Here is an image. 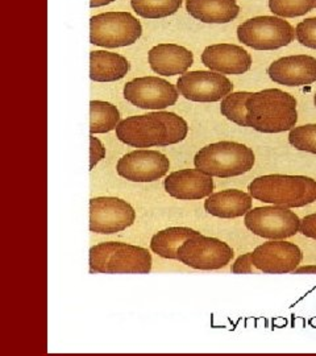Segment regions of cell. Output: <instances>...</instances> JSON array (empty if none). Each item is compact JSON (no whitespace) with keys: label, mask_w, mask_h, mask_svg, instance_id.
Returning <instances> with one entry per match:
<instances>
[{"label":"cell","mask_w":316,"mask_h":356,"mask_svg":"<svg viewBox=\"0 0 316 356\" xmlns=\"http://www.w3.org/2000/svg\"><path fill=\"white\" fill-rule=\"evenodd\" d=\"M201 58L206 67L220 74L240 76L252 66L251 54L233 44L210 45L203 51Z\"/></svg>","instance_id":"obj_17"},{"label":"cell","mask_w":316,"mask_h":356,"mask_svg":"<svg viewBox=\"0 0 316 356\" xmlns=\"http://www.w3.org/2000/svg\"><path fill=\"white\" fill-rule=\"evenodd\" d=\"M136 211L124 200L116 197H97L90 201V231L111 235L131 227Z\"/></svg>","instance_id":"obj_10"},{"label":"cell","mask_w":316,"mask_h":356,"mask_svg":"<svg viewBox=\"0 0 316 356\" xmlns=\"http://www.w3.org/2000/svg\"><path fill=\"white\" fill-rule=\"evenodd\" d=\"M253 264L260 272L282 275L299 267L303 254L298 245L283 241H272L258 245L252 252Z\"/></svg>","instance_id":"obj_14"},{"label":"cell","mask_w":316,"mask_h":356,"mask_svg":"<svg viewBox=\"0 0 316 356\" xmlns=\"http://www.w3.org/2000/svg\"><path fill=\"white\" fill-rule=\"evenodd\" d=\"M233 254L227 243L199 234L179 247L178 261L194 269L214 270L228 266Z\"/></svg>","instance_id":"obj_9"},{"label":"cell","mask_w":316,"mask_h":356,"mask_svg":"<svg viewBox=\"0 0 316 356\" xmlns=\"http://www.w3.org/2000/svg\"><path fill=\"white\" fill-rule=\"evenodd\" d=\"M141 35V23L132 13H99L90 20V42L101 48L129 47Z\"/></svg>","instance_id":"obj_6"},{"label":"cell","mask_w":316,"mask_h":356,"mask_svg":"<svg viewBox=\"0 0 316 356\" xmlns=\"http://www.w3.org/2000/svg\"><path fill=\"white\" fill-rule=\"evenodd\" d=\"M316 7V0H269L270 11L281 17L303 16Z\"/></svg>","instance_id":"obj_26"},{"label":"cell","mask_w":316,"mask_h":356,"mask_svg":"<svg viewBox=\"0 0 316 356\" xmlns=\"http://www.w3.org/2000/svg\"><path fill=\"white\" fill-rule=\"evenodd\" d=\"M249 194L265 204L288 209L303 207L316 201V181L306 176L267 175L253 179Z\"/></svg>","instance_id":"obj_3"},{"label":"cell","mask_w":316,"mask_h":356,"mask_svg":"<svg viewBox=\"0 0 316 356\" xmlns=\"http://www.w3.org/2000/svg\"><path fill=\"white\" fill-rule=\"evenodd\" d=\"M267 74L279 85L307 86L316 81V58L306 54L282 57L267 67Z\"/></svg>","instance_id":"obj_16"},{"label":"cell","mask_w":316,"mask_h":356,"mask_svg":"<svg viewBox=\"0 0 316 356\" xmlns=\"http://www.w3.org/2000/svg\"><path fill=\"white\" fill-rule=\"evenodd\" d=\"M245 227L260 238L283 241L299 232L301 219L294 211L282 206L254 207L245 214Z\"/></svg>","instance_id":"obj_8"},{"label":"cell","mask_w":316,"mask_h":356,"mask_svg":"<svg viewBox=\"0 0 316 356\" xmlns=\"http://www.w3.org/2000/svg\"><path fill=\"white\" fill-rule=\"evenodd\" d=\"M256 156L249 147L236 141H219L203 147L194 165L211 177H238L251 172Z\"/></svg>","instance_id":"obj_4"},{"label":"cell","mask_w":316,"mask_h":356,"mask_svg":"<svg viewBox=\"0 0 316 356\" xmlns=\"http://www.w3.org/2000/svg\"><path fill=\"white\" fill-rule=\"evenodd\" d=\"M252 195L238 189H228L211 194L204 201V210L211 216L232 219L245 216L252 210Z\"/></svg>","instance_id":"obj_19"},{"label":"cell","mask_w":316,"mask_h":356,"mask_svg":"<svg viewBox=\"0 0 316 356\" xmlns=\"http://www.w3.org/2000/svg\"><path fill=\"white\" fill-rule=\"evenodd\" d=\"M248 127L263 134L290 131L298 122L297 99L279 89L251 92L247 101Z\"/></svg>","instance_id":"obj_2"},{"label":"cell","mask_w":316,"mask_h":356,"mask_svg":"<svg viewBox=\"0 0 316 356\" xmlns=\"http://www.w3.org/2000/svg\"><path fill=\"white\" fill-rule=\"evenodd\" d=\"M314 102H315V106H316V92H315V98H314Z\"/></svg>","instance_id":"obj_34"},{"label":"cell","mask_w":316,"mask_h":356,"mask_svg":"<svg viewBox=\"0 0 316 356\" xmlns=\"http://www.w3.org/2000/svg\"><path fill=\"white\" fill-rule=\"evenodd\" d=\"M186 10L206 24H227L240 13L236 0H186Z\"/></svg>","instance_id":"obj_20"},{"label":"cell","mask_w":316,"mask_h":356,"mask_svg":"<svg viewBox=\"0 0 316 356\" xmlns=\"http://www.w3.org/2000/svg\"><path fill=\"white\" fill-rule=\"evenodd\" d=\"M124 56L107 51L90 53V78L94 82H115L123 79L129 72Z\"/></svg>","instance_id":"obj_21"},{"label":"cell","mask_w":316,"mask_h":356,"mask_svg":"<svg viewBox=\"0 0 316 356\" xmlns=\"http://www.w3.org/2000/svg\"><path fill=\"white\" fill-rule=\"evenodd\" d=\"M120 123V113L113 103L103 101L90 102V132L107 134L114 131Z\"/></svg>","instance_id":"obj_23"},{"label":"cell","mask_w":316,"mask_h":356,"mask_svg":"<svg viewBox=\"0 0 316 356\" xmlns=\"http://www.w3.org/2000/svg\"><path fill=\"white\" fill-rule=\"evenodd\" d=\"M148 61L154 73L165 76L185 74L194 64L192 51L177 44H158L148 53Z\"/></svg>","instance_id":"obj_18"},{"label":"cell","mask_w":316,"mask_h":356,"mask_svg":"<svg viewBox=\"0 0 316 356\" xmlns=\"http://www.w3.org/2000/svg\"><path fill=\"white\" fill-rule=\"evenodd\" d=\"M90 268L92 273H141L152 270V254L139 245L104 242L91 247Z\"/></svg>","instance_id":"obj_5"},{"label":"cell","mask_w":316,"mask_h":356,"mask_svg":"<svg viewBox=\"0 0 316 356\" xmlns=\"http://www.w3.org/2000/svg\"><path fill=\"white\" fill-rule=\"evenodd\" d=\"M115 0H90V7L91 8H98V7H103L107 4L114 3Z\"/></svg>","instance_id":"obj_33"},{"label":"cell","mask_w":316,"mask_h":356,"mask_svg":"<svg viewBox=\"0 0 316 356\" xmlns=\"http://www.w3.org/2000/svg\"><path fill=\"white\" fill-rule=\"evenodd\" d=\"M103 159H106V147L103 145L98 138H95L94 135L90 136V169L92 170L95 165L101 161Z\"/></svg>","instance_id":"obj_29"},{"label":"cell","mask_w":316,"mask_h":356,"mask_svg":"<svg viewBox=\"0 0 316 356\" xmlns=\"http://www.w3.org/2000/svg\"><path fill=\"white\" fill-rule=\"evenodd\" d=\"M170 169V161L164 153L139 149L124 154L116 165L120 177L132 182H154L165 177Z\"/></svg>","instance_id":"obj_13"},{"label":"cell","mask_w":316,"mask_h":356,"mask_svg":"<svg viewBox=\"0 0 316 356\" xmlns=\"http://www.w3.org/2000/svg\"><path fill=\"white\" fill-rule=\"evenodd\" d=\"M197 229L190 227H169L157 232L151 241V250L160 257L178 260L179 247L190 238L199 235Z\"/></svg>","instance_id":"obj_22"},{"label":"cell","mask_w":316,"mask_h":356,"mask_svg":"<svg viewBox=\"0 0 316 356\" xmlns=\"http://www.w3.org/2000/svg\"><path fill=\"white\" fill-rule=\"evenodd\" d=\"M238 38L256 51H276L288 47L295 38L294 28L276 16H257L238 28Z\"/></svg>","instance_id":"obj_7"},{"label":"cell","mask_w":316,"mask_h":356,"mask_svg":"<svg viewBox=\"0 0 316 356\" xmlns=\"http://www.w3.org/2000/svg\"><path fill=\"white\" fill-rule=\"evenodd\" d=\"M294 275H308V273H316V266H304V267H298L294 272Z\"/></svg>","instance_id":"obj_32"},{"label":"cell","mask_w":316,"mask_h":356,"mask_svg":"<svg viewBox=\"0 0 316 356\" xmlns=\"http://www.w3.org/2000/svg\"><path fill=\"white\" fill-rule=\"evenodd\" d=\"M295 36L304 47L316 49V17L301 22L295 29Z\"/></svg>","instance_id":"obj_28"},{"label":"cell","mask_w":316,"mask_h":356,"mask_svg":"<svg viewBox=\"0 0 316 356\" xmlns=\"http://www.w3.org/2000/svg\"><path fill=\"white\" fill-rule=\"evenodd\" d=\"M166 193L179 201L203 200L213 194L214 179L199 169H183L170 173L164 182Z\"/></svg>","instance_id":"obj_15"},{"label":"cell","mask_w":316,"mask_h":356,"mask_svg":"<svg viewBox=\"0 0 316 356\" xmlns=\"http://www.w3.org/2000/svg\"><path fill=\"white\" fill-rule=\"evenodd\" d=\"M183 0H131L133 11L144 19H164L179 11Z\"/></svg>","instance_id":"obj_24"},{"label":"cell","mask_w":316,"mask_h":356,"mask_svg":"<svg viewBox=\"0 0 316 356\" xmlns=\"http://www.w3.org/2000/svg\"><path fill=\"white\" fill-rule=\"evenodd\" d=\"M179 91L174 85L158 76H141L126 82L124 98L142 110H165L174 106Z\"/></svg>","instance_id":"obj_11"},{"label":"cell","mask_w":316,"mask_h":356,"mask_svg":"<svg viewBox=\"0 0 316 356\" xmlns=\"http://www.w3.org/2000/svg\"><path fill=\"white\" fill-rule=\"evenodd\" d=\"M289 143L298 151L316 154V124L292 128L289 134Z\"/></svg>","instance_id":"obj_27"},{"label":"cell","mask_w":316,"mask_h":356,"mask_svg":"<svg viewBox=\"0 0 316 356\" xmlns=\"http://www.w3.org/2000/svg\"><path fill=\"white\" fill-rule=\"evenodd\" d=\"M177 89L191 102H219L232 92L233 83L220 73L195 70L178 78Z\"/></svg>","instance_id":"obj_12"},{"label":"cell","mask_w":316,"mask_h":356,"mask_svg":"<svg viewBox=\"0 0 316 356\" xmlns=\"http://www.w3.org/2000/svg\"><path fill=\"white\" fill-rule=\"evenodd\" d=\"M188 134V122L169 111L129 116L116 127V138L133 148L173 145L185 140Z\"/></svg>","instance_id":"obj_1"},{"label":"cell","mask_w":316,"mask_h":356,"mask_svg":"<svg viewBox=\"0 0 316 356\" xmlns=\"http://www.w3.org/2000/svg\"><path fill=\"white\" fill-rule=\"evenodd\" d=\"M299 232L304 236L316 241V214H310L301 219Z\"/></svg>","instance_id":"obj_31"},{"label":"cell","mask_w":316,"mask_h":356,"mask_svg":"<svg viewBox=\"0 0 316 356\" xmlns=\"http://www.w3.org/2000/svg\"><path fill=\"white\" fill-rule=\"evenodd\" d=\"M231 270L233 273H258L260 272L253 264L252 252L241 254L240 257L232 264Z\"/></svg>","instance_id":"obj_30"},{"label":"cell","mask_w":316,"mask_h":356,"mask_svg":"<svg viewBox=\"0 0 316 356\" xmlns=\"http://www.w3.org/2000/svg\"><path fill=\"white\" fill-rule=\"evenodd\" d=\"M251 92L239 91L231 92L220 104V113L226 116L228 120L236 123L240 127H248L247 122V101Z\"/></svg>","instance_id":"obj_25"}]
</instances>
